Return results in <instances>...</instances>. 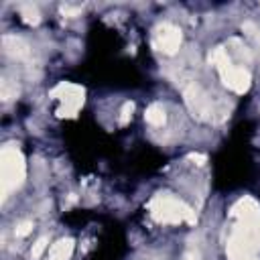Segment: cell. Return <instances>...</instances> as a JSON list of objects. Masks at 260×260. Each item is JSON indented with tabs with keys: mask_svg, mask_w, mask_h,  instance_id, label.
Returning a JSON list of instances; mask_svg holds the SVG:
<instances>
[{
	"mask_svg": "<svg viewBox=\"0 0 260 260\" xmlns=\"http://www.w3.org/2000/svg\"><path fill=\"white\" fill-rule=\"evenodd\" d=\"M152 215L158 221H183V219H193V213L187 205H183L181 201L169 197V195H160L154 199L152 203Z\"/></svg>",
	"mask_w": 260,
	"mask_h": 260,
	"instance_id": "4",
	"label": "cell"
},
{
	"mask_svg": "<svg viewBox=\"0 0 260 260\" xmlns=\"http://www.w3.org/2000/svg\"><path fill=\"white\" fill-rule=\"evenodd\" d=\"M4 51L12 57H26L28 55L26 45L16 37H4Z\"/></svg>",
	"mask_w": 260,
	"mask_h": 260,
	"instance_id": "6",
	"label": "cell"
},
{
	"mask_svg": "<svg viewBox=\"0 0 260 260\" xmlns=\"http://www.w3.org/2000/svg\"><path fill=\"white\" fill-rule=\"evenodd\" d=\"M30 232V223L28 221H24V223H20L18 228H16V236H26Z\"/></svg>",
	"mask_w": 260,
	"mask_h": 260,
	"instance_id": "11",
	"label": "cell"
},
{
	"mask_svg": "<svg viewBox=\"0 0 260 260\" xmlns=\"http://www.w3.org/2000/svg\"><path fill=\"white\" fill-rule=\"evenodd\" d=\"M144 118H146V122L152 124V126H162V124H165V110H162L158 104H152V106L146 110Z\"/></svg>",
	"mask_w": 260,
	"mask_h": 260,
	"instance_id": "8",
	"label": "cell"
},
{
	"mask_svg": "<svg viewBox=\"0 0 260 260\" xmlns=\"http://www.w3.org/2000/svg\"><path fill=\"white\" fill-rule=\"evenodd\" d=\"M213 59H215V65H217V71H219L223 83H225L230 89H234V91H238V93H242V91L248 89V85H250V75H248V71H246L244 67L232 65L228 51H221V49L215 51Z\"/></svg>",
	"mask_w": 260,
	"mask_h": 260,
	"instance_id": "1",
	"label": "cell"
},
{
	"mask_svg": "<svg viewBox=\"0 0 260 260\" xmlns=\"http://www.w3.org/2000/svg\"><path fill=\"white\" fill-rule=\"evenodd\" d=\"M185 102H187L189 110L193 112V116H197L201 120H213V116L219 114V102L211 100V95L205 93L195 83L185 89Z\"/></svg>",
	"mask_w": 260,
	"mask_h": 260,
	"instance_id": "3",
	"label": "cell"
},
{
	"mask_svg": "<svg viewBox=\"0 0 260 260\" xmlns=\"http://www.w3.org/2000/svg\"><path fill=\"white\" fill-rule=\"evenodd\" d=\"M22 14H24L26 20H30V22H37V20H39L37 8H32V6H22Z\"/></svg>",
	"mask_w": 260,
	"mask_h": 260,
	"instance_id": "10",
	"label": "cell"
},
{
	"mask_svg": "<svg viewBox=\"0 0 260 260\" xmlns=\"http://www.w3.org/2000/svg\"><path fill=\"white\" fill-rule=\"evenodd\" d=\"M71 240H61V242H57L55 246H53V250H51V256H49V260H67L69 258V254H71Z\"/></svg>",
	"mask_w": 260,
	"mask_h": 260,
	"instance_id": "7",
	"label": "cell"
},
{
	"mask_svg": "<svg viewBox=\"0 0 260 260\" xmlns=\"http://www.w3.org/2000/svg\"><path fill=\"white\" fill-rule=\"evenodd\" d=\"M24 179V162L16 148L6 146L2 150V193L8 195L10 189L18 187Z\"/></svg>",
	"mask_w": 260,
	"mask_h": 260,
	"instance_id": "2",
	"label": "cell"
},
{
	"mask_svg": "<svg viewBox=\"0 0 260 260\" xmlns=\"http://www.w3.org/2000/svg\"><path fill=\"white\" fill-rule=\"evenodd\" d=\"M45 248H47V238H39L37 244H35V248L30 250V256H32V258H39Z\"/></svg>",
	"mask_w": 260,
	"mask_h": 260,
	"instance_id": "9",
	"label": "cell"
},
{
	"mask_svg": "<svg viewBox=\"0 0 260 260\" xmlns=\"http://www.w3.org/2000/svg\"><path fill=\"white\" fill-rule=\"evenodd\" d=\"M181 45V30L171 24H162L156 32V47L169 55H173Z\"/></svg>",
	"mask_w": 260,
	"mask_h": 260,
	"instance_id": "5",
	"label": "cell"
}]
</instances>
